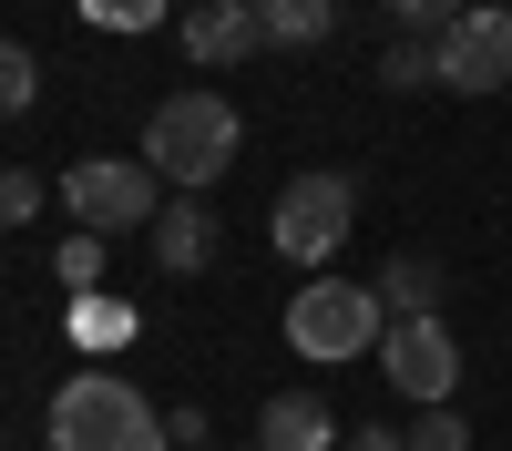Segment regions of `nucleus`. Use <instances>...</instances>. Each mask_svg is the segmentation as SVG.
<instances>
[{
  "label": "nucleus",
  "mask_w": 512,
  "mask_h": 451,
  "mask_svg": "<svg viewBox=\"0 0 512 451\" xmlns=\"http://www.w3.org/2000/svg\"><path fill=\"white\" fill-rule=\"evenodd\" d=\"M379 82H390V93H410V82H441V52H431L420 31H400L390 52H379Z\"/></svg>",
  "instance_id": "14"
},
{
  "label": "nucleus",
  "mask_w": 512,
  "mask_h": 451,
  "mask_svg": "<svg viewBox=\"0 0 512 451\" xmlns=\"http://www.w3.org/2000/svg\"><path fill=\"white\" fill-rule=\"evenodd\" d=\"M390 339V308H379V277H308L287 298V349L318 359V369H349V359H379Z\"/></svg>",
  "instance_id": "3"
},
{
  "label": "nucleus",
  "mask_w": 512,
  "mask_h": 451,
  "mask_svg": "<svg viewBox=\"0 0 512 451\" xmlns=\"http://www.w3.org/2000/svg\"><path fill=\"white\" fill-rule=\"evenodd\" d=\"M349 431H338V410L318 390H277L267 410H256V451H338Z\"/></svg>",
  "instance_id": "9"
},
{
  "label": "nucleus",
  "mask_w": 512,
  "mask_h": 451,
  "mask_svg": "<svg viewBox=\"0 0 512 451\" xmlns=\"http://www.w3.org/2000/svg\"><path fill=\"white\" fill-rule=\"evenodd\" d=\"M400 441H410V451H472V431H461V410H451V400H441V410H420Z\"/></svg>",
  "instance_id": "17"
},
{
  "label": "nucleus",
  "mask_w": 512,
  "mask_h": 451,
  "mask_svg": "<svg viewBox=\"0 0 512 451\" xmlns=\"http://www.w3.org/2000/svg\"><path fill=\"white\" fill-rule=\"evenodd\" d=\"M349 226H359V185L349 175H287L277 185V205H267V236H277V257L287 267H328L338 246H349Z\"/></svg>",
  "instance_id": "4"
},
{
  "label": "nucleus",
  "mask_w": 512,
  "mask_h": 451,
  "mask_svg": "<svg viewBox=\"0 0 512 451\" xmlns=\"http://www.w3.org/2000/svg\"><path fill=\"white\" fill-rule=\"evenodd\" d=\"M41 431H52V451H164L175 441L164 410L134 380H113V369H72L52 390V410H41Z\"/></svg>",
  "instance_id": "2"
},
{
  "label": "nucleus",
  "mask_w": 512,
  "mask_h": 451,
  "mask_svg": "<svg viewBox=\"0 0 512 451\" xmlns=\"http://www.w3.org/2000/svg\"><path fill=\"white\" fill-rule=\"evenodd\" d=\"M431 52H441V93H502L512 82V11L502 0H472Z\"/></svg>",
  "instance_id": "7"
},
{
  "label": "nucleus",
  "mask_w": 512,
  "mask_h": 451,
  "mask_svg": "<svg viewBox=\"0 0 512 451\" xmlns=\"http://www.w3.org/2000/svg\"><path fill=\"white\" fill-rule=\"evenodd\" d=\"M31 103H41V62L21 52V41H11V31H0V123H21Z\"/></svg>",
  "instance_id": "13"
},
{
  "label": "nucleus",
  "mask_w": 512,
  "mask_h": 451,
  "mask_svg": "<svg viewBox=\"0 0 512 451\" xmlns=\"http://www.w3.org/2000/svg\"><path fill=\"white\" fill-rule=\"evenodd\" d=\"M164 175L154 164H123V154H82L72 175H62V205H72V226L82 236H123V226H154L164 216Z\"/></svg>",
  "instance_id": "5"
},
{
  "label": "nucleus",
  "mask_w": 512,
  "mask_h": 451,
  "mask_svg": "<svg viewBox=\"0 0 512 451\" xmlns=\"http://www.w3.org/2000/svg\"><path fill=\"white\" fill-rule=\"evenodd\" d=\"M379 369H390V390L441 410L461 390V349H451V318H390V339H379Z\"/></svg>",
  "instance_id": "6"
},
{
  "label": "nucleus",
  "mask_w": 512,
  "mask_h": 451,
  "mask_svg": "<svg viewBox=\"0 0 512 451\" xmlns=\"http://www.w3.org/2000/svg\"><path fill=\"white\" fill-rule=\"evenodd\" d=\"M379 11H390L400 31H420V41H441V31H451L461 11H472V0H379Z\"/></svg>",
  "instance_id": "16"
},
{
  "label": "nucleus",
  "mask_w": 512,
  "mask_h": 451,
  "mask_svg": "<svg viewBox=\"0 0 512 451\" xmlns=\"http://www.w3.org/2000/svg\"><path fill=\"white\" fill-rule=\"evenodd\" d=\"M236 451H256V441H236Z\"/></svg>",
  "instance_id": "22"
},
{
  "label": "nucleus",
  "mask_w": 512,
  "mask_h": 451,
  "mask_svg": "<svg viewBox=\"0 0 512 451\" xmlns=\"http://www.w3.org/2000/svg\"><path fill=\"white\" fill-rule=\"evenodd\" d=\"M236 154H246V113H236L226 93H164V103L144 113V164H154L175 195H205Z\"/></svg>",
  "instance_id": "1"
},
{
  "label": "nucleus",
  "mask_w": 512,
  "mask_h": 451,
  "mask_svg": "<svg viewBox=\"0 0 512 451\" xmlns=\"http://www.w3.org/2000/svg\"><path fill=\"white\" fill-rule=\"evenodd\" d=\"M256 31H267L277 52H318L338 31V0H256Z\"/></svg>",
  "instance_id": "11"
},
{
  "label": "nucleus",
  "mask_w": 512,
  "mask_h": 451,
  "mask_svg": "<svg viewBox=\"0 0 512 451\" xmlns=\"http://www.w3.org/2000/svg\"><path fill=\"white\" fill-rule=\"evenodd\" d=\"M82 11H93V21H123V31H134V21H154V0H82Z\"/></svg>",
  "instance_id": "20"
},
{
  "label": "nucleus",
  "mask_w": 512,
  "mask_h": 451,
  "mask_svg": "<svg viewBox=\"0 0 512 451\" xmlns=\"http://www.w3.org/2000/svg\"><path fill=\"white\" fill-rule=\"evenodd\" d=\"M41 216V175H21V164H0V226Z\"/></svg>",
  "instance_id": "18"
},
{
  "label": "nucleus",
  "mask_w": 512,
  "mask_h": 451,
  "mask_svg": "<svg viewBox=\"0 0 512 451\" xmlns=\"http://www.w3.org/2000/svg\"><path fill=\"white\" fill-rule=\"evenodd\" d=\"M379 308H390V318H441V267H431V257H390Z\"/></svg>",
  "instance_id": "12"
},
{
  "label": "nucleus",
  "mask_w": 512,
  "mask_h": 451,
  "mask_svg": "<svg viewBox=\"0 0 512 451\" xmlns=\"http://www.w3.org/2000/svg\"><path fill=\"white\" fill-rule=\"evenodd\" d=\"M338 451H410V441H400V431H349Z\"/></svg>",
  "instance_id": "21"
},
{
  "label": "nucleus",
  "mask_w": 512,
  "mask_h": 451,
  "mask_svg": "<svg viewBox=\"0 0 512 451\" xmlns=\"http://www.w3.org/2000/svg\"><path fill=\"white\" fill-rule=\"evenodd\" d=\"M175 41H185L205 72H226V62H246V52H267V31H256V0H205V11H185Z\"/></svg>",
  "instance_id": "8"
},
{
  "label": "nucleus",
  "mask_w": 512,
  "mask_h": 451,
  "mask_svg": "<svg viewBox=\"0 0 512 451\" xmlns=\"http://www.w3.org/2000/svg\"><path fill=\"white\" fill-rule=\"evenodd\" d=\"M82 339H134V308H103V298H82Z\"/></svg>",
  "instance_id": "19"
},
{
  "label": "nucleus",
  "mask_w": 512,
  "mask_h": 451,
  "mask_svg": "<svg viewBox=\"0 0 512 451\" xmlns=\"http://www.w3.org/2000/svg\"><path fill=\"white\" fill-rule=\"evenodd\" d=\"M144 236H154V267L164 277H195L205 257H216V205H205V195H164V216Z\"/></svg>",
  "instance_id": "10"
},
{
  "label": "nucleus",
  "mask_w": 512,
  "mask_h": 451,
  "mask_svg": "<svg viewBox=\"0 0 512 451\" xmlns=\"http://www.w3.org/2000/svg\"><path fill=\"white\" fill-rule=\"evenodd\" d=\"M52 277H62V298H93V287H103V236H72L52 257Z\"/></svg>",
  "instance_id": "15"
}]
</instances>
